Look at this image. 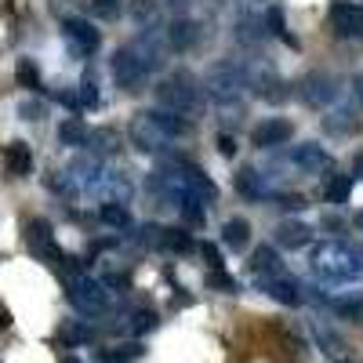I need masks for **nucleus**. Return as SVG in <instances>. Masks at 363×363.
I'll use <instances>...</instances> for the list:
<instances>
[{"label":"nucleus","instance_id":"obj_1","mask_svg":"<svg viewBox=\"0 0 363 363\" xmlns=\"http://www.w3.org/2000/svg\"><path fill=\"white\" fill-rule=\"evenodd\" d=\"M309 262H313V272H316L320 280H327V284H352V280L363 277L359 251L349 247V244H338V240L316 244L313 255H309Z\"/></svg>","mask_w":363,"mask_h":363},{"label":"nucleus","instance_id":"obj_2","mask_svg":"<svg viewBox=\"0 0 363 363\" xmlns=\"http://www.w3.org/2000/svg\"><path fill=\"white\" fill-rule=\"evenodd\" d=\"M178 135H186V124L171 113L145 109L131 120V142H135V149H142V153H157L160 145H167V138H178Z\"/></svg>","mask_w":363,"mask_h":363},{"label":"nucleus","instance_id":"obj_3","mask_svg":"<svg viewBox=\"0 0 363 363\" xmlns=\"http://www.w3.org/2000/svg\"><path fill=\"white\" fill-rule=\"evenodd\" d=\"M157 102L171 116H193L200 109V102H203V91H200L193 73L182 69V73H171V77H164L157 84Z\"/></svg>","mask_w":363,"mask_h":363},{"label":"nucleus","instance_id":"obj_4","mask_svg":"<svg viewBox=\"0 0 363 363\" xmlns=\"http://www.w3.org/2000/svg\"><path fill=\"white\" fill-rule=\"evenodd\" d=\"M244 87H251V69H247L244 62H218V66H211V73H207V91L215 95L218 106H229Z\"/></svg>","mask_w":363,"mask_h":363},{"label":"nucleus","instance_id":"obj_5","mask_svg":"<svg viewBox=\"0 0 363 363\" xmlns=\"http://www.w3.org/2000/svg\"><path fill=\"white\" fill-rule=\"evenodd\" d=\"M69 301L80 313L99 316V313L109 309V287L102 280H91V277H84V272H77V277L69 280Z\"/></svg>","mask_w":363,"mask_h":363},{"label":"nucleus","instance_id":"obj_6","mask_svg":"<svg viewBox=\"0 0 363 363\" xmlns=\"http://www.w3.org/2000/svg\"><path fill=\"white\" fill-rule=\"evenodd\" d=\"M113 80L124 87V91H142L145 80H149V69L145 62L135 55V48H120L113 55Z\"/></svg>","mask_w":363,"mask_h":363},{"label":"nucleus","instance_id":"obj_7","mask_svg":"<svg viewBox=\"0 0 363 363\" xmlns=\"http://www.w3.org/2000/svg\"><path fill=\"white\" fill-rule=\"evenodd\" d=\"M138 240L145 247H157V251H171V255H189L193 251V236L186 229H160V225H145L138 233Z\"/></svg>","mask_w":363,"mask_h":363},{"label":"nucleus","instance_id":"obj_8","mask_svg":"<svg viewBox=\"0 0 363 363\" xmlns=\"http://www.w3.org/2000/svg\"><path fill=\"white\" fill-rule=\"evenodd\" d=\"M26 244L44 262H62V251H58V244H55V233H51V225L44 218H33L26 225Z\"/></svg>","mask_w":363,"mask_h":363},{"label":"nucleus","instance_id":"obj_9","mask_svg":"<svg viewBox=\"0 0 363 363\" xmlns=\"http://www.w3.org/2000/svg\"><path fill=\"white\" fill-rule=\"evenodd\" d=\"M338 99V80L327 77V73H309L306 80H301V102H309L316 109L330 106Z\"/></svg>","mask_w":363,"mask_h":363},{"label":"nucleus","instance_id":"obj_10","mask_svg":"<svg viewBox=\"0 0 363 363\" xmlns=\"http://www.w3.org/2000/svg\"><path fill=\"white\" fill-rule=\"evenodd\" d=\"M330 29L342 40H356L363 37V8L359 4H335L330 8Z\"/></svg>","mask_w":363,"mask_h":363},{"label":"nucleus","instance_id":"obj_11","mask_svg":"<svg viewBox=\"0 0 363 363\" xmlns=\"http://www.w3.org/2000/svg\"><path fill=\"white\" fill-rule=\"evenodd\" d=\"M62 33H66V40H69V48L77 55H95L99 44H102L99 29L91 26V22H84V18H66L62 22Z\"/></svg>","mask_w":363,"mask_h":363},{"label":"nucleus","instance_id":"obj_12","mask_svg":"<svg viewBox=\"0 0 363 363\" xmlns=\"http://www.w3.org/2000/svg\"><path fill=\"white\" fill-rule=\"evenodd\" d=\"M164 37H167V48L171 51H193L200 44V22L193 18H174L167 29H164Z\"/></svg>","mask_w":363,"mask_h":363},{"label":"nucleus","instance_id":"obj_13","mask_svg":"<svg viewBox=\"0 0 363 363\" xmlns=\"http://www.w3.org/2000/svg\"><path fill=\"white\" fill-rule=\"evenodd\" d=\"M294 164L306 171V174H327L330 171V153L323 145H316V142H306V145H294Z\"/></svg>","mask_w":363,"mask_h":363},{"label":"nucleus","instance_id":"obj_14","mask_svg":"<svg viewBox=\"0 0 363 363\" xmlns=\"http://www.w3.org/2000/svg\"><path fill=\"white\" fill-rule=\"evenodd\" d=\"M291 135H294L291 120H280V116H272V120H265V124H258V128L251 131V142H255L258 149H272V145H284V142H287Z\"/></svg>","mask_w":363,"mask_h":363},{"label":"nucleus","instance_id":"obj_15","mask_svg":"<svg viewBox=\"0 0 363 363\" xmlns=\"http://www.w3.org/2000/svg\"><path fill=\"white\" fill-rule=\"evenodd\" d=\"M251 87H255V95L265 99L269 106H277V102L287 99V84H284V77H280V73H272V69H258V73H251Z\"/></svg>","mask_w":363,"mask_h":363},{"label":"nucleus","instance_id":"obj_16","mask_svg":"<svg viewBox=\"0 0 363 363\" xmlns=\"http://www.w3.org/2000/svg\"><path fill=\"white\" fill-rule=\"evenodd\" d=\"M247 265H251V272H255V277H258L262 284H265V280H277V277H287L272 247H258V251L251 255V262H247Z\"/></svg>","mask_w":363,"mask_h":363},{"label":"nucleus","instance_id":"obj_17","mask_svg":"<svg viewBox=\"0 0 363 363\" xmlns=\"http://www.w3.org/2000/svg\"><path fill=\"white\" fill-rule=\"evenodd\" d=\"M272 236H277V244H280L284 251H298V247L309 244L313 233H309V225H301V222H280Z\"/></svg>","mask_w":363,"mask_h":363},{"label":"nucleus","instance_id":"obj_18","mask_svg":"<svg viewBox=\"0 0 363 363\" xmlns=\"http://www.w3.org/2000/svg\"><path fill=\"white\" fill-rule=\"evenodd\" d=\"M356 128H359V116H356L352 109H330V113L323 116V131H327V135L345 138V135H352Z\"/></svg>","mask_w":363,"mask_h":363},{"label":"nucleus","instance_id":"obj_19","mask_svg":"<svg viewBox=\"0 0 363 363\" xmlns=\"http://www.w3.org/2000/svg\"><path fill=\"white\" fill-rule=\"evenodd\" d=\"M222 244L233 247V251H244V247L251 244V222H244V218H229V222L222 225Z\"/></svg>","mask_w":363,"mask_h":363},{"label":"nucleus","instance_id":"obj_20","mask_svg":"<svg viewBox=\"0 0 363 363\" xmlns=\"http://www.w3.org/2000/svg\"><path fill=\"white\" fill-rule=\"evenodd\" d=\"M236 193H240V196H251V200L265 196V174H262L258 167L236 171Z\"/></svg>","mask_w":363,"mask_h":363},{"label":"nucleus","instance_id":"obj_21","mask_svg":"<svg viewBox=\"0 0 363 363\" xmlns=\"http://www.w3.org/2000/svg\"><path fill=\"white\" fill-rule=\"evenodd\" d=\"M277 301H284V306H301V287L291 280V277H277V280H265L262 284Z\"/></svg>","mask_w":363,"mask_h":363},{"label":"nucleus","instance_id":"obj_22","mask_svg":"<svg viewBox=\"0 0 363 363\" xmlns=\"http://www.w3.org/2000/svg\"><path fill=\"white\" fill-rule=\"evenodd\" d=\"M4 160H8V174H15V178L29 174V167H33V157H29V145L26 142H11Z\"/></svg>","mask_w":363,"mask_h":363},{"label":"nucleus","instance_id":"obj_23","mask_svg":"<svg viewBox=\"0 0 363 363\" xmlns=\"http://www.w3.org/2000/svg\"><path fill=\"white\" fill-rule=\"evenodd\" d=\"M99 218H102L109 229H128V225H131V211L120 203V200H106L102 211H99Z\"/></svg>","mask_w":363,"mask_h":363},{"label":"nucleus","instance_id":"obj_24","mask_svg":"<svg viewBox=\"0 0 363 363\" xmlns=\"http://www.w3.org/2000/svg\"><path fill=\"white\" fill-rule=\"evenodd\" d=\"M330 309H335L338 316L359 323L363 320V294H345V298H330Z\"/></svg>","mask_w":363,"mask_h":363},{"label":"nucleus","instance_id":"obj_25","mask_svg":"<svg viewBox=\"0 0 363 363\" xmlns=\"http://www.w3.org/2000/svg\"><path fill=\"white\" fill-rule=\"evenodd\" d=\"M58 138H62L66 145H87V138H91V131H87V124L84 120H77V116H69L62 128H58Z\"/></svg>","mask_w":363,"mask_h":363},{"label":"nucleus","instance_id":"obj_26","mask_svg":"<svg viewBox=\"0 0 363 363\" xmlns=\"http://www.w3.org/2000/svg\"><path fill=\"white\" fill-rule=\"evenodd\" d=\"M323 193H327L330 203H345L349 193H352V178H349V174H330L327 186H323Z\"/></svg>","mask_w":363,"mask_h":363},{"label":"nucleus","instance_id":"obj_27","mask_svg":"<svg viewBox=\"0 0 363 363\" xmlns=\"http://www.w3.org/2000/svg\"><path fill=\"white\" fill-rule=\"evenodd\" d=\"M15 80H18V87H29V91H37V87H40V69H37L33 58H18Z\"/></svg>","mask_w":363,"mask_h":363},{"label":"nucleus","instance_id":"obj_28","mask_svg":"<svg viewBox=\"0 0 363 363\" xmlns=\"http://www.w3.org/2000/svg\"><path fill=\"white\" fill-rule=\"evenodd\" d=\"M124 327H128V335H145V330L157 327V313L153 309H138V313H131L124 320Z\"/></svg>","mask_w":363,"mask_h":363},{"label":"nucleus","instance_id":"obj_29","mask_svg":"<svg viewBox=\"0 0 363 363\" xmlns=\"http://www.w3.org/2000/svg\"><path fill=\"white\" fill-rule=\"evenodd\" d=\"M87 8L95 11V18L113 22V18H120V11H124V0H87Z\"/></svg>","mask_w":363,"mask_h":363},{"label":"nucleus","instance_id":"obj_30","mask_svg":"<svg viewBox=\"0 0 363 363\" xmlns=\"http://www.w3.org/2000/svg\"><path fill=\"white\" fill-rule=\"evenodd\" d=\"M58 338H62V345H84V342H91V327L87 323H66L58 330Z\"/></svg>","mask_w":363,"mask_h":363},{"label":"nucleus","instance_id":"obj_31","mask_svg":"<svg viewBox=\"0 0 363 363\" xmlns=\"http://www.w3.org/2000/svg\"><path fill=\"white\" fill-rule=\"evenodd\" d=\"M77 102L84 109H99V84H95V77H84V84L77 91Z\"/></svg>","mask_w":363,"mask_h":363},{"label":"nucleus","instance_id":"obj_32","mask_svg":"<svg viewBox=\"0 0 363 363\" xmlns=\"http://www.w3.org/2000/svg\"><path fill=\"white\" fill-rule=\"evenodd\" d=\"M269 33V29L255 18V15H244V18H240V40H262Z\"/></svg>","mask_w":363,"mask_h":363},{"label":"nucleus","instance_id":"obj_33","mask_svg":"<svg viewBox=\"0 0 363 363\" xmlns=\"http://www.w3.org/2000/svg\"><path fill=\"white\" fill-rule=\"evenodd\" d=\"M145 349L142 345H120V349H113V352H102V359H109V363H131V359H138Z\"/></svg>","mask_w":363,"mask_h":363},{"label":"nucleus","instance_id":"obj_34","mask_svg":"<svg viewBox=\"0 0 363 363\" xmlns=\"http://www.w3.org/2000/svg\"><path fill=\"white\" fill-rule=\"evenodd\" d=\"M207 287H215V291H225V294H233V291H236V280L229 277V272H218V269H211V277H207Z\"/></svg>","mask_w":363,"mask_h":363},{"label":"nucleus","instance_id":"obj_35","mask_svg":"<svg viewBox=\"0 0 363 363\" xmlns=\"http://www.w3.org/2000/svg\"><path fill=\"white\" fill-rule=\"evenodd\" d=\"M182 215H186V222L200 225V222H203V203L193 200V196H186V200H182Z\"/></svg>","mask_w":363,"mask_h":363},{"label":"nucleus","instance_id":"obj_36","mask_svg":"<svg viewBox=\"0 0 363 363\" xmlns=\"http://www.w3.org/2000/svg\"><path fill=\"white\" fill-rule=\"evenodd\" d=\"M87 142H99V153H116V131H95Z\"/></svg>","mask_w":363,"mask_h":363},{"label":"nucleus","instance_id":"obj_37","mask_svg":"<svg viewBox=\"0 0 363 363\" xmlns=\"http://www.w3.org/2000/svg\"><path fill=\"white\" fill-rule=\"evenodd\" d=\"M277 207H284V211H301V207H309V200L298 196V193H280V196H277Z\"/></svg>","mask_w":363,"mask_h":363},{"label":"nucleus","instance_id":"obj_38","mask_svg":"<svg viewBox=\"0 0 363 363\" xmlns=\"http://www.w3.org/2000/svg\"><path fill=\"white\" fill-rule=\"evenodd\" d=\"M265 26H269V33H280V37H284V11H280V8H269Z\"/></svg>","mask_w":363,"mask_h":363},{"label":"nucleus","instance_id":"obj_39","mask_svg":"<svg viewBox=\"0 0 363 363\" xmlns=\"http://www.w3.org/2000/svg\"><path fill=\"white\" fill-rule=\"evenodd\" d=\"M131 11H135L142 22H149V18L157 15V4H153V0H135V4H131Z\"/></svg>","mask_w":363,"mask_h":363},{"label":"nucleus","instance_id":"obj_40","mask_svg":"<svg viewBox=\"0 0 363 363\" xmlns=\"http://www.w3.org/2000/svg\"><path fill=\"white\" fill-rule=\"evenodd\" d=\"M215 145H218V153H222V157H236V142H233V135H218Z\"/></svg>","mask_w":363,"mask_h":363},{"label":"nucleus","instance_id":"obj_41","mask_svg":"<svg viewBox=\"0 0 363 363\" xmlns=\"http://www.w3.org/2000/svg\"><path fill=\"white\" fill-rule=\"evenodd\" d=\"M18 113H22L26 120H40V113H44V109H40V102H22V106H18Z\"/></svg>","mask_w":363,"mask_h":363},{"label":"nucleus","instance_id":"obj_42","mask_svg":"<svg viewBox=\"0 0 363 363\" xmlns=\"http://www.w3.org/2000/svg\"><path fill=\"white\" fill-rule=\"evenodd\" d=\"M200 251H203V258L211 262V269H218L222 262H218V247L215 244H200Z\"/></svg>","mask_w":363,"mask_h":363},{"label":"nucleus","instance_id":"obj_43","mask_svg":"<svg viewBox=\"0 0 363 363\" xmlns=\"http://www.w3.org/2000/svg\"><path fill=\"white\" fill-rule=\"evenodd\" d=\"M352 174H356V178H363V153L352 160Z\"/></svg>","mask_w":363,"mask_h":363},{"label":"nucleus","instance_id":"obj_44","mask_svg":"<svg viewBox=\"0 0 363 363\" xmlns=\"http://www.w3.org/2000/svg\"><path fill=\"white\" fill-rule=\"evenodd\" d=\"M352 84H356V99H359V102H363V73H359V77H356V80H352Z\"/></svg>","mask_w":363,"mask_h":363},{"label":"nucleus","instance_id":"obj_45","mask_svg":"<svg viewBox=\"0 0 363 363\" xmlns=\"http://www.w3.org/2000/svg\"><path fill=\"white\" fill-rule=\"evenodd\" d=\"M356 229L363 233V211H359V215H356Z\"/></svg>","mask_w":363,"mask_h":363},{"label":"nucleus","instance_id":"obj_46","mask_svg":"<svg viewBox=\"0 0 363 363\" xmlns=\"http://www.w3.org/2000/svg\"><path fill=\"white\" fill-rule=\"evenodd\" d=\"M338 363H349V359H338Z\"/></svg>","mask_w":363,"mask_h":363}]
</instances>
